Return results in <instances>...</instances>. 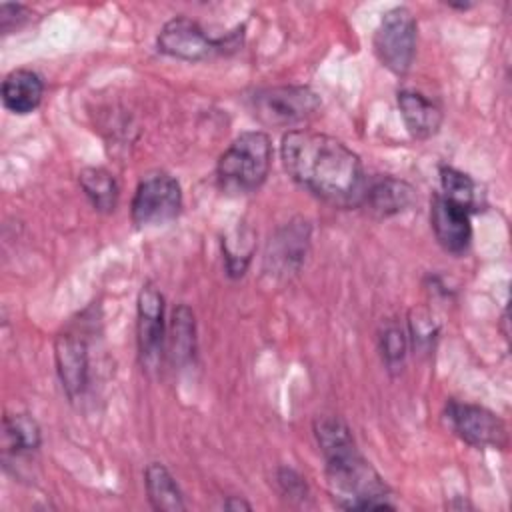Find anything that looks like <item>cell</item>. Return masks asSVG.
Listing matches in <instances>:
<instances>
[{
    "label": "cell",
    "instance_id": "7402d4cb",
    "mask_svg": "<svg viewBox=\"0 0 512 512\" xmlns=\"http://www.w3.org/2000/svg\"><path fill=\"white\" fill-rule=\"evenodd\" d=\"M278 484L282 486V492L288 498L302 500L306 496V482L292 468H280L278 470Z\"/></svg>",
    "mask_w": 512,
    "mask_h": 512
},
{
    "label": "cell",
    "instance_id": "7a4b0ae2",
    "mask_svg": "<svg viewBox=\"0 0 512 512\" xmlns=\"http://www.w3.org/2000/svg\"><path fill=\"white\" fill-rule=\"evenodd\" d=\"M314 434L326 462V482L336 506L344 510H394L392 492L360 454L346 422L334 416L316 420Z\"/></svg>",
    "mask_w": 512,
    "mask_h": 512
},
{
    "label": "cell",
    "instance_id": "44dd1931",
    "mask_svg": "<svg viewBox=\"0 0 512 512\" xmlns=\"http://www.w3.org/2000/svg\"><path fill=\"white\" fill-rule=\"evenodd\" d=\"M32 18V12L24 4H2L0 6V30L4 34H10L24 24H28Z\"/></svg>",
    "mask_w": 512,
    "mask_h": 512
},
{
    "label": "cell",
    "instance_id": "ffe728a7",
    "mask_svg": "<svg viewBox=\"0 0 512 512\" xmlns=\"http://www.w3.org/2000/svg\"><path fill=\"white\" fill-rule=\"evenodd\" d=\"M380 352L386 368L398 372L406 358V332L396 322H386L380 332Z\"/></svg>",
    "mask_w": 512,
    "mask_h": 512
},
{
    "label": "cell",
    "instance_id": "52a82bcc",
    "mask_svg": "<svg viewBox=\"0 0 512 512\" xmlns=\"http://www.w3.org/2000/svg\"><path fill=\"white\" fill-rule=\"evenodd\" d=\"M228 46L236 48V44L232 42V36L212 38L196 20L188 16H174L172 20H168L156 38L158 52L170 58L188 60V62L222 54L226 52Z\"/></svg>",
    "mask_w": 512,
    "mask_h": 512
},
{
    "label": "cell",
    "instance_id": "8fae6325",
    "mask_svg": "<svg viewBox=\"0 0 512 512\" xmlns=\"http://www.w3.org/2000/svg\"><path fill=\"white\" fill-rule=\"evenodd\" d=\"M56 370L68 398H78L88 384V346L74 332H62L54 342Z\"/></svg>",
    "mask_w": 512,
    "mask_h": 512
},
{
    "label": "cell",
    "instance_id": "277c9868",
    "mask_svg": "<svg viewBox=\"0 0 512 512\" xmlns=\"http://www.w3.org/2000/svg\"><path fill=\"white\" fill-rule=\"evenodd\" d=\"M322 108L320 96L308 86H268L250 96L252 116L270 128H292L314 118Z\"/></svg>",
    "mask_w": 512,
    "mask_h": 512
},
{
    "label": "cell",
    "instance_id": "ac0fdd59",
    "mask_svg": "<svg viewBox=\"0 0 512 512\" xmlns=\"http://www.w3.org/2000/svg\"><path fill=\"white\" fill-rule=\"evenodd\" d=\"M196 324H194V312L186 306L180 304L172 312V322H170V358L176 364H184L194 356L196 348Z\"/></svg>",
    "mask_w": 512,
    "mask_h": 512
},
{
    "label": "cell",
    "instance_id": "d6986e66",
    "mask_svg": "<svg viewBox=\"0 0 512 512\" xmlns=\"http://www.w3.org/2000/svg\"><path fill=\"white\" fill-rule=\"evenodd\" d=\"M440 184L442 196L464 206L470 212L478 210V188L466 172L452 166H440Z\"/></svg>",
    "mask_w": 512,
    "mask_h": 512
},
{
    "label": "cell",
    "instance_id": "9a60e30c",
    "mask_svg": "<svg viewBox=\"0 0 512 512\" xmlns=\"http://www.w3.org/2000/svg\"><path fill=\"white\" fill-rule=\"evenodd\" d=\"M144 484H146L148 500L154 510L178 512L186 508L182 500V492L164 464L150 462L144 472Z\"/></svg>",
    "mask_w": 512,
    "mask_h": 512
},
{
    "label": "cell",
    "instance_id": "6da1fadb",
    "mask_svg": "<svg viewBox=\"0 0 512 512\" xmlns=\"http://www.w3.org/2000/svg\"><path fill=\"white\" fill-rule=\"evenodd\" d=\"M280 156L294 182L336 206H360L366 174L360 156L342 140L304 128L288 130Z\"/></svg>",
    "mask_w": 512,
    "mask_h": 512
},
{
    "label": "cell",
    "instance_id": "8992f818",
    "mask_svg": "<svg viewBox=\"0 0 512 512\" xmlns=\"http://www.w3.org/2000/svg\"><path fill=\"white\" fill-rule=\"evenodd\" d=\"M180 208L182 190L178 180L168 172H152L138 182L130 204V216L138 228L162 226L174 220Z\"/></svg>",
    "mask_w": 512,
    "mask_h": 512
},
{
    "label": "cell",
    "instance_id": "e0dca14e",
    "mask_svg": "<svg viewBox=\"0 0 512 512\" xmlns=\"http://www.w3.org/2000/svg\"><path fill=\"white\" fill-rule=\"evenodd\" d=\"M80 188L84 190L86 198L98 212H112L118 202V184L114 174L104 168H84L78 174Z\"/></svg>",
    "mask_w": 512,
    "mask_h": 512
},
{
    "label": "cell",
    "instance_id": "603a6c76",
    "mask_svg": "<svg viewBox=\"0 0 512 512\" xmlns=\"http://www.w3.org/2000/svg\"><path fill=\"white\" fill-rule=\"evenodd\" d=\"M224 508H228V510H250L252 506L248 504V502H244V500H240V498H228L226 502H224Z\"/></svg>",
    "mask_w": 512,
    "mask_h": 512
},
{
    "label": "cell",
    "instance_id": "4fadbf2b",
    "mask_svg": "<svg viewBox=\"0 0 512 512\" xmlns=\"http://www.w3.org/2000/svg\"><path fill=\"white\" fill-rule=\"evenodd\" d=\"M400 116L406 130L416 140H428L438 134L442 126V110L418 90H400L396 96Z\"/></svg>",
    "mask_w": 512,
    "mask_h": 512
},
{
    "label": "cell",
    "instance_id": "7c38bea8",
    "mask_svg": "<svg viewBox=\"0 0 512 512\" xmlns=\"http://www.w3.org/2000/svg\"><path fill=\"white\" fill-rule=\"evenodd\" d=\"M414 204V188L394 176H378L366 180L360 206L378 218H390Z\"/></svg>",
    "mask_w": 512,
    "mask_h": 512
},
{
    "label": "cell",
    "instance_id": "2e32d148",
    "mask_svg": "<svg viewBox=\"0 0 512 512\" xmlns=\"http://www.w3.org/2000/svg\"><path fill=\"white\" fill-rule=\"evenodd\" d=\"M40 428L30 414H6L2 422V446L6 454H28L40 446Z\"/></svg>",
    "mask_w": 512,
    "mask_h": 512
},
{
    "label": "cell",
    "instance_id": "3957f363",
    "mask_svg": "<svg viewBox=\"0 0 512 512\" xmlns=\"http://www.w3.org/2000/svg\"><path fill=\"white\" fill-rule=\"evenodd\" d=\"M272 144L260 130L242 132L218 158L216 176L222 190L246 194L260 188L270 172Z\"/></svg>",
    "mask_w": 512,
    "mask_h": 512
},
{
    "label": "cell",
    "instance_id": "5b68a950",
    "mask_svg": "<svg viewBox=\"0 0 512 512\" xmlns=\"http://www.w3.org/2000/svg\"><path fill=\"white\" fill-rule=\"evenodd\" d=\"M418 26L412 12L404 6L390 8L382 14L374 32L376 58L390 72L402 76L410 70L416 56Z\"/></svg>",
    "mask_w": 512,
    "mask_h": 512
},
{
    "label": "cell",
    "instance_id": "5bb4252c",
    "mask_svg": "<svg viewBox=\"0 0 512 512\" xmlns=\"http://www.w3.org/2000/svg\"><path fill=\"white\" fill-rule=\"evenodd\" d=\"M0 96L4 108L12 114H30L42 102L44 82L36 72L28 68H18L4 78Z\"/></svg>",
    "mask_w": 512,
    "mask_h": 512
},
{
    "label": "cell",
    "instance_id": "9c48e42d",
    "mask_svg": "<svg viewBox=\"0 0 512 512\" xmlns=\"http://www.w3.org/2000/svg\"><path fill=\"white\" fill-rule=\"evenodd\" d=\"M136 340L140 362L154 368L164 350L166 324H164V296L154 284H144L138 294L136 306Z\"/></svg>",
    "mask_w": 512,
    "mask_h": 512
},
{
    "label": "cell",
    "instance_id": "ba28073f",
    "mask_svg": "<svg viewBox=\"0 0 512 512\" xmlns=\"http://www.w3.org/2000/svg\"><path fill=\"white\" fill-rule=\"evenodd\" d=\"M444 420L460 440L474 448L506 450L508 446L506 424L484 406L448 400L444 408Z\"/></svg>",
    "mask_w": 512,
    "mask_h": 512
},
{
    "label": "cell",
    "instance_id": "30bf717a",
    "mask_svg": "<svg viewBox=\"0 0 512 512\" xmlns=\"http://www.w3.org/2000/svg\"><path fill=\"white\" fill-rule=\"evenodd\" d=\"M470 210L436 194L430 202V226L436 242L450 254L460 256L468 250L472 240Z\"/></svg>",
    "mask_w": 512,
    "mask_h": 512
}]
</instances>
